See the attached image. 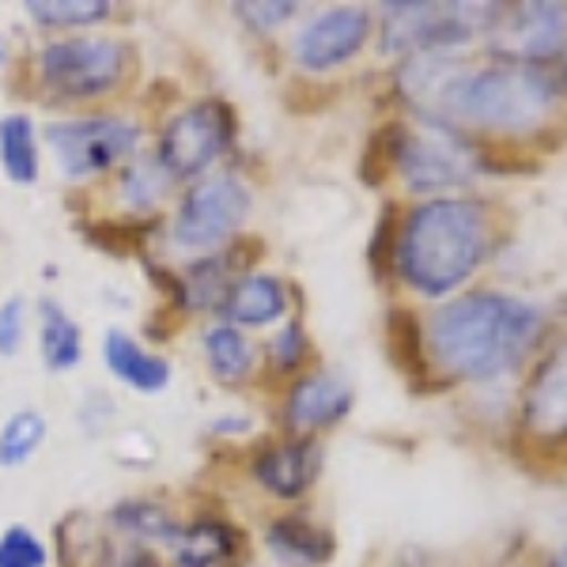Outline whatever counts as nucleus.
<instances>
[{
    "mask_svg": "<svg viewBox=\"0 0 567 567\" xmlns=\"http://www.w3.org/2000/svg\"><path fill=\"white\" fill-rule=\"evenodd\" d=\"M45 439H50V420L42 409L23 405L0 424V470H23L42 454Z\"/></svg>",
    "mask_w": 567,
    "mask_h": 567,
    "instance_id": "obj_26",
    "label": "nucleus"
},
{
    "mask_svg": "<svg viewBox=\"0 0 567 567\" xmlns=\"http://www.w3.org/2000/svg\"><path fill=\"white\" fill-rule=\"evenodd\" d=\"M371 39V12L368 8H326L303 31L291 39V58L303 72H333L349 65L355 53Z\"/></svg>",
    "mask_w": 567,
    "mask_h": 567,
    "instance_id": "obj_11",
    "label": "nucleus"
},
{
    "mask_svg": "<svg viewBox=\"0 0 567 567\" xmlns=\"http://www.w3.org/2000/svg\"><path fill=\"white\" fill-rule=\"evenodd\" d=\"M235 277H239V265L231 261V246L208 258H189L175 277L178 310L182 315H219Z\"/></svg>",
    "mask_w": 567,
    "mask_h": 567,
    "instance_id": "obj_20",
    "label": "nucleus"
},
{
    "mask_svg": "<svg viewBox=\"0 0 567 567\" xmlns=\"http://www.w3.org/2000/svg\"><path fill=\"white\" fill-rule=\"evenodd\" d=\"M95 567H163V560L152 548H110Z\"/></svg>",
    "mask_w": 567,
    "mask_h": 567,
    "instance_id": "obj_32",
    "label": "nucleus"
},
{
    "mask_svg": "<svg viewBox=\"0 0 567 567\" xmlns=\"http://www.w3.org/2000/svg\"><path fill=\"white\" fill-rule=\"evenodd\" d=\"M398 91L435 130L529 133L553 110L556 80L537 65L470 69L451 53H420L398 69Z\"/></svg>",
    "mask_w": 567,
    "mask_h": 567,
    "instance_id": "obj_1",
    "label": "nucleus"
},
{
    "mask_svg": "<svg viewBox=\"0 0 567 567\" xmlns=\"http://www.w3.org/2000/svg\"><path fill=\"white\" fill-rule=\"evenodd\" d=\"M0 175L23 189L42 182V130L27 110L0 114Z\"/></svg>",
    "mask_w": 567,
    "mask_h": 567,
    "instance_id": "obj_24",
    "label": "nucleus"
},
{
    "mask_svg": "<svg viewBox=\"0 0 567 567\" xmlns=\"http://www.w3.org/2000/svg\"><path fill=\"white\" fill-rule=\"evenodd\" d=\"M171 567H239L246 564V534L219 515H197L178 526L167 545Z\"/></svg>",
    "mask_w": 567,
    "mask_h": 567,
    "instance_id": "obj_14",
    "label": "nucleus"
},
{
    "mask_svg": "<svg viewBox=\"0 0 567 567\" xmlns=\"http://www.w3.org/2000/svg\"><path fill=\"white\" fill-rule=\"evenodd\" d=\"M355 390L344 374L333 371H307L284 393L280 420L288 427V435H307L318 439V432H329L333 424H341L352 413Z\"/></svg>",
    "mask_w": 567,
    "mask_h": 567,
    "instance_id": "obj_12",
    "label": "nucleus"
},
{
    "mask_svg": "<svg viewBox=\"0 0 567 567\" xmlns=\"http://www.w3.org/2000/svg\"><path fill=\"white\" fill-rule=\"evenodd\" d=\"M254 216V189L235 171H213V175L189 182L178 189L167 216V239L178 254L208 258L227 250L243 235Z\"/></svg>",
    "mask_w": 567,
    "mask_h": 567,
    "instance_id": "obj_6",
    "label": "nucleus"
},
{
    "mask_svg": "<svg viewBox=\"0 0 567 567\" xmlns=\"http://www.w3.org/2000/svg\"><path fill=\"white\" fill-rule=\"evenodd\" d=\"M488 254V213L477 200L435 197L405 216L393 243L401 280L420 296H446L481 269Z\"/></svg>",
    "mask_w": 567,
    "mask_h": 567,
    "instance_id": "obj_3",
    "label": "nucleus"
},
{
    "mask_svg": "<svg viewBox=\"0 0 567 567\" xmlns=\"http://www.w3.org/2000/svg\"><path fill=\"white\" fill-rule=\"evenodd\" d=\"M390 355L409 379H424L427 360H424V329L409 310L390 315Z\"/></svg>",
    "mask_w": 567,
    "mask_h": 567,
    "instance_id": "obj_27",
    "label": "nucleus"
},
{
    "mask_svg": "<svg viewBox=\"0 0 567 567\" xmlns=\"http://www.w3.org/2000/svg\"><path fill=\"white\" fill-rule=\"evenodd\" d=\"M322 462H326V451L318 439H307V435H288L280 443H269L254 454L250 462V477L269 492L272 499H303L315 481L322 477Z\"/></svg>",
    "mask_w": 567,
    "mask_h": 567,
    "instance_id": "obj_13",
    "label": "nucleus"
},
{
    "mask_svg": "<svg viewBox=\"0 0 567 567\" xmlns=\"http://www.w3.org/2000/svg\"><path fill=\"white\" fill-rule=\"evenodd\" d=\"M110 186H114V200L122 213L152 216L167 205V197L178 189V182L163 171V163L155 159V152H141L110 178Z\"/></svg>",
    "mask_w": 567,
    "mask_h": 567,
    "instance_id": "obj_23",
    "label": "nucleus"
},
{
    "mask_svg": "<svg viewBox=\"0 0 567 567\" xmlns=\"http://www.w3.org/2000/svg\"><path fill=\"white\" fill-rule=\"evenodd\" d=\"M507 567H523V564H507Z\"/></svg>",
    "mask_w": 567,
    "mask_h": 567,
    "instance_id": "obj_35",
    "label": "nucleus"
},
{
    "mask_svg": "<svg viewBox=\"0 0 567 567\" xmlns=\"http://www.w3.org/2000/svg\"><path fill=\"white\" fill-rule=\"evenodd\" d=\"M8 61H12V42H8V34L0 31V69H4Z\"/></svg>",
    "mask_w": 567,
    "mask_h": 567,
    "instance_id": "obj_33",
    "label": "nucleus"
},
{
    "mask_svg": "<svg viewBox=\"0 0 567 567\" xmlns=\"http://www.w3.org/2000/svg\"><path fill=\"white\" fill-rule=\"evenodd\" d=\"M291 310V288L284 284L277 272H239L227 291L224 307H219V318L231 326L246 329H261V326H277L288 318Z\"/></svg>",
    "mask_w": 567,
    "mask_h": 567,
    "instance_id": "obj_18",
    "label": "nucleus"
},
{
    "mask_svg": "<svg viewBox=\"0 0 567 567\" xmlns=\"http://www.w3.org/2000/svg\"><path fill=\"white\" fill-rule=\"evenodd\" d=\"M103 526L114 548H152L155 553L175 542L182 518L155 496H130L106 511Z\"/></svg>",
    "mask_w": 567,
    "mask_h": 567,
    "instance_id": "obj_17",
    "label": "nucleus"
},
{
    "mask_svg": "<svg viewBox=\"0 0 567 567\" xmlns=\"http://www.w3.org/2000/svg\"><path fill=\"white\" fill-rule=\"evenodd\" d=\"M34 333H39V360L50 374H69L84 363V329L53 296L34 303Z\"/></svg>",
    "mask_w": 567,
    "mask_h": 567,
    "instance_id": "obj_22",
    "label": "nucleus"
},
{
    "mask_svg": "<svg viewBox=\"0 0 567 567\" xmlns=\"http://www.w3.org/2000/svg\"><path fill=\"white\" fill-rule=\"evenodd\" d=\"M0 567H50V545L27 523L0 529Z\"/></svg>",
    "mask_w": 567,
    "mask_h": 567,
    "instance_id": "obj_28",
    "label": "nucleus"
},
{
    "mask_svg": "<svg viewBox=\"0 0 567 567\" xmlns=\"http://www.w3.org/2000/svg\"><path fill=\"white\" fill-rule=\"evenodd\" d=\"M496 4H386L379 20L382 53H451L454 45H465L473 34L492 31Z\"/></svg>",
    "mask_w": 567,
    "mask_h": 567,
    "instance_id": "obj_8",
    "label": "nucleus"
},
{
    "mask_svg": "<svg viewBox=\"0 0 567 567\" xmlns=\"http://www.w3.org/2000/svg\"><path fill=\"white\" fill-rule=\"evenodd\" d=\"M526 432L545 443L567 435V341L537 363L523 401Z\"/></svg>",
    "mask_w": 567,
    "mask_h": 567,
    "instance_id": "obj_16",
    "label": "nucleus"
},
{
    "mask_svg": "<svg viewBox=\"0 0 567 567\" xmlns=\"http://www.w3.org/2000/svg\"><path fill=\"white\" fill-rule=\"evenodd\" d=\"M144 130L130 114L110 110H87V114H65L42 125V148L53 155L58 175L84 186V182L114 178L133 155L144 152Z\"/></svg>",
    "mask_w": 567,
    "mask_h": 567,
    "instance_id": "obj_5",
    "label": "nucleus"
},
{
    "mask_svg": "<svg viewBox=\"0 0 567 567\" xmlns=\"http://www.w3.org/2000/svg\"><path fill=\"white\" fill-rule=\"evenodd\" d=\"M265 553L280 567H322L333 560L337 537L333 529L310 523L307 515H280L265 523Z\"/></svg>",
    "mask_w": 567,
    "mask_h": 567,
    "instance_id": "obj_19",
    "label": "nucleus"
},
{
    "mask_svg": "<svg viewBox=\"0 0 567 567\" xmlns=\"http://www.w3.org/2000/svg\"><path fill=\"white\" fill-rule=\"evenodd\" d=\"M200 360L219 386H246L258 371V349H254L250 333H243L224 318L200 326Z\"/></svg>",
    "mask_w": 567,
    "mask_h": 567,
    "instance_id": "obj_21",
    "label": "nucleus"
},
{
    "mask_svg": "<svg viewBox=\"0 0 567 567\" xmlns=\"http://www.w3.org/2000/svg\"><path fill=\"white\" fill-rule=\"evenodd\" d=\"M235 133H239V122H235L231 103L205 95L178 106L159 125L152 152L178 186H189V182L213 175L219 163H224V155L235 144Z\"/></svg>",
    "mask_w": 567,
    "mask_h": 567,
    "instance_id": "obj_7",
    "label": "nucleus"
},
{
    "mask_svg": "<svg viewBox=\"0 0 567 567\" xmlns=\"http://www.w3.org/2000/svg\"><path fill=\"white\" fill-rule=\"evenodd\" d=\"M537 329V307L499 291H473L435 310L427 322V349L446 374L484 382L515 368L534 344Z\"/></svg>",
    "mask_w": 567,
    "mask_h": 567,
    "instance_id": "obj_2",
    "label": "nucleus"
},
{
    "mask_svg": "<svg viewBox=\"0 0 567 567\" xmlns=\"http://www.w3.org/2000/svg\"><path fill=\"white\" fill-rule=\"evenodd\" d=\"M477 152L451 130L432 133H409L401 130L398 155H393V171L401 175L413 194H439V189L465 186L477 175Z\"/></svg>",
    "mask_w": 567,
    "mask_h": 567,
    "instance_id": "obj_9",
    "label": "nucleus"
},
{
    "mask_svg": "<svg viewBox=\"0 0 567 567\" xmlns=\"http://www.w3.org/2000/svg\"><path fill=\"white\" fill-rule=\"evenodd\" d=\"M488 39L515 65H542V61L560 58L567 50V8L564 4L499 8Z\"/></svg>",
    "mask_w": 567,
    "mask_h": 567,
    "instance_id": "obj_10",
    "label": "nucleus"
},
{
    "mask_svg": "<svg viewBox=\"0 0 567 567\" xmlns=\"http://www.w3.org/2000/svg\"><path fill=\"white\" fill-rule=\"evenodd\" d=\"M103 368L114 382H122L133 393H144V398L163 393L171 386V379H175V363L163 352L148 349L144 341H136L130 329L122 326H110L103 333Z\"/></svg>",
    "mask_w": 567,
    "mask_h": 567,
    "instance_id": "obj_15",
    "label": "nucleus"
},
{
    "mask_svg": "<svg viewBox=\"0 0 567 567\" xmlns=\"http://www.w3.org/2000/svg\"><path fill=\"white\" fill-rule=\"evenodd\" d=\"M307 352H310V337H307L303 322H296V318L284 322L277 333H272L269 349H265V355H269V368L280 371V374H296L299 368H303Z\"/></svg>",
    "mask_w": 567,
    "mask_h": 567,
    "instance_id": "obj_29",
    "label": "nucleus"
},
{
    "mask_svg": "<svg viewBox=\"0 0 567 567\" xmlns=\"http://www.w3.org/2000/svg\"><path fill=\"white\" fill-rule=\"evenodd\" d=\"M34 87L61 106H91L117 95L133 72V45L117 34H58L34 50Z\"/></svg>",
    "mask_w": 567,
    "mask_h": 567,
    "instance_id": "obj_4",
    "label": "nucleus"
},
{
    "mask_svg": "<svg viewBox=\"0 0 567 567\" xmlns=\"http://www.w3.org/2000/svg\"><path fill=\"white\" fill-rule=\"evenodd\" d=\"M31 333V303L23 296H8L0 303V360H16Z\"/></svg>",
    "mask_w": 567,
    "mask_h": 567,
    "instance_id": "obj_30",
    "label": "nucleus"
},
{
    "mask_svg": "<svg viewBox=\"0 0 567 567\" xmlns=\"http://www.w3.org/2000/svg\"><path fill=\"white\" fill-rule=\"evenodd\" d=\"M231 12L239 16V23L250 27L254 34H272V31H280L284 23L296 20L299 4H288V0H243Z\"/></svg>",
    "mask_w": 567,
    "mask_h": 567,
    "instance_id": "obj_31",
    "label": "nucleus"
},
{
    "mask_svg": "<svg viewBox=\"0 0 567 567\" xmlns=\"http://www.w3.org/2000/svg\"><path fill=\"white\" fill-rule=\"evenodd\" d=\"M548 567H567V545H564V548H556L553 560H548Z\"/></svg>",
    "mask_w": 567,
    "mask_h": 567,
    "instance_id": "obj_34",
    "label": "nucleus"
},
{
    "mask_svg": "<svg viewBox=\"0 0 567 567\" xmlns=\"http://www.w3.org/2000/svg\"><path fill=\"white\" fill-rule=\"evenodd\" d=\"M117 8L110 0H23V16L45 31L61 34H87L91 27L114 20Z\"/></svg>",
    "mask_w": 567,
    "mask_h": 567,
    "instance_id": "obj_25",
    "label": "nucleus"
}]
</instances>
